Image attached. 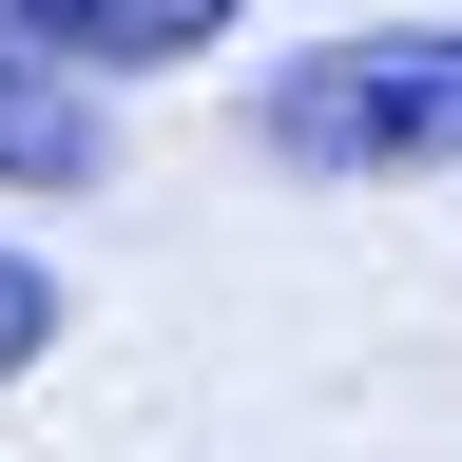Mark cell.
Returning a JSON list of instances; mask_svg holds the SVG:
<instances>
[{
  "label": "cell",
  "mask_w": 462,
  "mask_h": 462,
  "mask_svg": "<svg viewBox=\"0 0 462 462\" xmlns=\"http://www.w3.org/2000/svg\"><path fill=\"white\" fill-rule=\"evenodd\" d=\"M97 173H116L97 78H58V58H20V39H0V193H97Z\"/></svg>",
  "instance_id": "cell-3"
},
{
  "label": "cell",
  "mask_w": 462,
  "mask_h": 462,
  "mask_svg": "<svg viewBox=\"0 0 462 462\" xmlns=\"http://www.w3.org/2000/svg\"><path fill=\"white\" fill-rule=\"evenodd\" d=\"M58 309H78V289H58L39 251H0V385H20V366H58Z\"/></svg>",
  "instance_id": "cell-4"
},
{
  "label": "cell",
  "mask_w": 462,
  "mask_h": 462,
  "mask_svg": "<svg viewBox=\"0 0 462 462\" xmlns=\"http://www.w3.org/2000/svg\"><path fill=\"white\" fill-rule=\"evenodd\" d=\"M251 154L270 173H462V20H366V39H309L270 58L251 97Z\"/></svg>",
  "instance_id": "cell-1"
},
{
  "label": "cell",
  "mask_w": 462,
  "mask_h": 462,
  "mask_svg": "<svg viewBox=\"0 0 462 462\" xmlns=\"http://www.w3.org/2000/svg\"><path fill=\"white\" fill-rule=\"evenodd\" d=\"M251 0H0V39L58 58V78H173V58H212Z\"/></svg>",
  "instance_id": "cell-2"
}]
</instances>
